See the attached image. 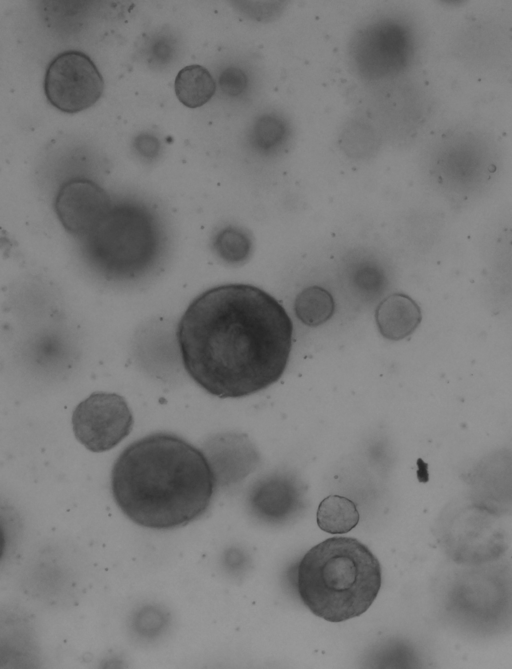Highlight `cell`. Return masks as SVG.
Here are the masks:
<instances>
[{
	"label": "cell",
	"instance_id": "obj_1",
	"mask_svg": "<svg viewBox=\"0 0 512 669\" xmlns=\"http://www.w3.org/2000/svg\"><path fill=\"white\" fill-rule=\"evenodd\" d=\"M189 376L219 398H241L266 389L283 375L293 324L266 291L225 284L198 295L177 326Z\"/></svg>",
	"mask_w": 512,
	"mask_h": 669
},
{
	"label": "cell",
	"instance_id": "obj_2",
	"mask_svg": "<svg viewBox=\"0 0 512 669\" xmlns=\"http://www.w3.org/2000/svg\"><path fill=\"white\" fill-rule=\"evenodd\" d=\"M216 481L201 450L174 434L154 433L118 456L111 491L119 509L137 525L173 529L206 512Z\"/></svg>",
	"mask_w": 512,
	"mask_h": 669
},
{
	"label": "cell",
	"instance_id": "obj_3",
	"mask_svg": "<svg viewBox=\"0 0 512 669\" xmlns=\"http://www.w3.org/2000/svg\"><path fill=\"white\" fill-rule=\"evenodd\" d=\"M381 566L370 549L351 537L313 546L297 567V590L316 616L339 623L362 615L376 599Z\"/></svg>",
	"mask_w": 512,
	"mask_h": 669
},
{
	"label": "cell",
	"instance_id": "obj_4",
	"mask_svg": "<svg viewBox=\"0 0 512 669\" xmlns=\"http://www.w3.org/2000/svg\"><path fill=\"white\" fill-rule=\"evenodd\" d=\"M77 238L88 267L113 282L144 279L158 269L167 250V238L156 216L134 202L112 204Z\"/></svg>",
	"mask_w": 512,
	"mask_h": 669
},
{
	"label": "cell",
	"instance_id": "obj_5",
	"mask_svg": "<svg viewBox=\"0 0 512 669\" xmlns=\"http://www.w3.org/2000/svg\"><path fill=\"white\" fill-rule=\"evenodd\" d=\"M448 620L466 632L489 635L512 625V568L491 565L457 574L444 595Z\"/></svg>",
	"mask_w": 512,
	"mask_h": 669
},
{
	"label": "cell",
	"instance_id": "obj_6",
	"mask_svg": "<svg viewBox=\"0 0 512 669\" xmlns=\"http://www.w3.org/2000/svg\"><path fill=\"white\" fill-rule=\"evenodd\" d=\"M104 80L91 58L81 51L58 54L48 65L44 92L49 103L64 113H78L102 96Z\"/></svg>",
	"mask_w": 512,
	"mask_h": 669
},
{
	"label": "cell",
	"instance_id": "obj_7",
	"mask_svg": "<svg viewBox=\"0 0 512 669\" xmlns=\"http://www.w3.org/2000/svg\"><path fill=\"white\" fill-rule=\"evenodd\" d=\"M71 421L74 435L84 447L104 452L129 435L133 415L124 397L96 392L75 407Z\"/></svg>",
	"mask_w": 512,
	"mask_h": 669
},
{
	"label": "cell",
	"instance_id": "obj_8",
	"mask_svg": "<svg viewBox=\"0 0 512 669\" xmlns=\"http://www.w3.org/2000/svg\"><path fill=\"white\" fill-rule=\"evenodd\" d=\"M409 48L408 34L399 24L380 21L357 33L351 55L364 77L377 79L400 70L407 61Z\"/></svg>",
	"mask_w": 512,
	"mask_h": 669
},
{
	"label": "cell",
	"instance_id": "obj_9",
	"mask_svg": "<svg viewBox=\"0 0 512 669\" xmlns=\"http://www.w3.org/2000/svg\"><path fill=\"white\" fill-rule=\"evenodd\" d=\"M304 486L291 472H274L256 481L249 494L252 515L269 524H284L304 508Z\"/></svg>",
	"mask_w": 512,
	"mask_h": 669
},
{
	"label": "cell",
	"instance_id": "obj_10",
	"mask_svg": "<svg viewBox=\"0 0 512 669\" xmlns=\"http://www.w3.org/2000/svg\"><path fill=\"white\" fill-rule=\"evenodd\" d=\"M109 195L96 183L75 179L65 183L55 199V211L65 229L79 237L111 208Z\"/></svg>",
	"mask_w": 512,
	"mask_h": 669
},
{
	"label": "cell",
	"instance_id": "obj_11",
	"mask_svg": "<svg viewBox=\"0 0 512 669\" xmlns=\"http://www.w3.org/2000/svg\"><path fill=\"white\" fill-rule=\"evenodd\" d=\"M421 310L414 300L404 294H393L376 310V323L382 336L400 340L411 335L421 322Z\"/></svg>",
	"mask_w": 512,
	"mask_h": 669
},
{
	"label": "cell",
	"instance_id": "obj_12",
	"mask_svg": "<svg viewBox=\"0 0 512 669\" xmlns=\"http://www.w3.org/2000/svg\"><path fill=\"white\" fill-rule=\"evenodd\" d=\"M174 90L176 97L184 106L198 108L213 97L216 83L205 67L193 64L185 66L178 72Z\"/></svg>",
	"mask_w": 512,
	"mask_h": 669
},
{
	"label": "cell",
	"instance_id": "obj_13",
	"mask_svg": "<svg viewBox=\"0 0 512 669\" xmlns=\"http://www.w3.org/2000/svg\"><path fill=\"white\" fill-rule=\"evenodd\" d=\"M360 519L353 501L340 495L324 498L317 509L318 527L329 534H345L356 527Z\"/></svg>",
	"mask_w": 512,
	"mask_h": 669
},
{
	"label": "cell",
	"instance_id": "obj_14",
	"mask_svg": "<svg viewBox=\"0 0 512 669\" xmlns=\"http://www.w3.org/2000/svg\"><path fill=\"white\" fill-rule=\"evenodd\" d=\"M333 311L334 303L331 295L319 287L304 290L295 302L297 317L309 326H318L327 321Z\"/></svg>",
	"mask_w": 512,
	"mask_h": 669
},
{
	"label": "cell",
	"instance_id": "obj_15",
	"mask_svg": "<svg viewBox=\"0 0 512 669\" xmlns=\"http://www.w3.org/2000/svg\"><path fill=\"white\" fill-rule=\"evenodd\" d=\"M289 133L285 120L276 114H264L254 122L250 137L252 143L269 150L282 144Z\"/></svg>",
	"mask_w": 512,
	"mask_h": 669
},
{
	"label": "cell",
	"instance_id": "obj_16",
	"mask_svg": "<svg viewBox=\"0 0 512 669\" xmlns=\"http://www.w3.org/2000/svg\"><path fill=\"white\" fill-rule=\"evenodd\" d=\"M214 246L224 259L237 262L247 255L251 243L242 230L228 227L218 233Z\"/></svg>",
	"mask_w": 512,
	"mask_h": 669
},
{
	"label": "cell",
	"instance_id": "obj_17",
	"mask_svg": "<svg viewBox=\"0 0 512 669\" xmlns=\"http://www.w3.org/2000/svg\"><path fill=\"white\" fill-rule=\"evenodd\" d=\"M222 92L228 96L236 97L244 93L248 86L246 73L236 67L223 70L218 79Z\"/></svg>",
	"mask_w": 512,
	"mask_h": 669
},
{
	"label": "cell",
	"instance_id": "obj_18",
	"mask_svg": "<svg viewBox=\"0 0 512 669\" xmlns=\"http://www.w3.org/2000/svg\"><path fill=\"white\" fill-rule=\"evenodd\" d=\"M148 58L149 63L157 65L167 64L174 56V42L166 36H160L153 39L149 44Z\"/></svg>",
	"mask_w": 512,
	"mask_h": 669
},
{
	"label": "cell",
	"instance_id": "obj_19",
	"mask_svg": "<svg viewBox=\"0 0 512 669\" xmlns=\"http://www.w3.org/2000/svg\"><path fill=\"white\" fill-rule=\"evenodd\" d=\"M136 144L141 152H153L158 149V140L149 135H141L137 138Z\"/></svg>",
	"mask_w": 512,
	"mask_h": 669
}]
</instances>
